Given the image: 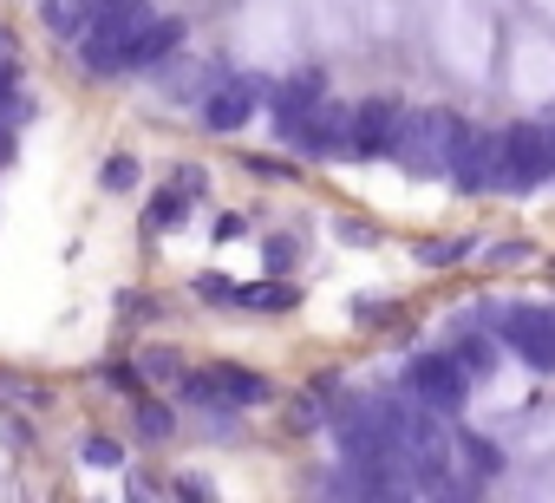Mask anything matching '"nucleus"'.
<instances>
[{
  "mask_svg": "<svg viewBox=\"0 0 555 503\" xmlns=\"http://www.w3.org/2000/svg\"><path fill=\"white\" fill-rule=\"evenodd\" d=\"M0 73L21 79V47H14V34H8V27H0Z\"/></svg>",
  "mask_w": 555,
  "mask_h": 503,
  "instance_id": "23",
  "label": "nucleus"
},
{
  "mask_svg": "<svg viewBox=\"0 0 555 503\" xmlns=\"http://www.w3.org/2000/svg\"><path fill=\"white\" fill-rule=\"evenodd\" d=\"M190 203H196V196H190L183 183H170V190H157V196H151L144 222H151V229H183V222H190Z\"/></svg>",
  "mask_w": 555,
  "mask_h": 503,
  "instance_id": "14",
  "label": "nucleus"
},
{
  "mask_svg": "<svg viewBox=\"0 0 555 503\" xmlns=\"http://www.w3.org/2000/svg\"><path fill=\"white\" fill-rule=\"evenodd\" d=\"M470 366L457 360V353H418L412 366H405V392L412 399H425L431 412H457L464 399H470Z\"/></svg>",
  "mask_w": 555,
  "mask_h": 503,
  "instance_id": "6",
  "label": "nucleus"
},
{
  "mask_svg": "<svg viewBox=\"0 0 555 503\" xmlns=\"http://www.w3.org/2000/svg\"><path fill=\"white\" fill-rule=\"evenodd\" d=\"M490 327H496V340H503L529 373H555V314H542V308H509V314H496Z\"/></svg>",
  "mask_w": 555,
  "mask_h": 503,
  "instance_id": "8",
  "label": "nucleus"
},
{
  "mask_svg": "<svg viewBox=\"0 0 555 503\" xmlns=\"http://www.w3.org/2000/svg\"><path fill=\"white\" fill-rule=\"evenodd\" d=\"M183 386V399L190 405H203V412H242V405H261L274 386L261 379V373H248V366H209V373H183L177 379Z\"/></svg>",
  "mask_w": 555,
  "mask_h": 503,
  "instance_id": "3",
  "label": "nucleus"
},
{
  "mask_svg": "<svg viewBox=\"0 0 555 503\" xmlns=\"http://www.w3.org/2000/svg\"><path fill=\"white\" fill-rule=\"evenodd\" d=\"M464 248H470V242H431V248H425V262H431V269H444L451 256H464Z\"/></svg>",
  "mask_w": 555,
  "mask_h": 503,
  "instance_id": "25",
  "label": "nucleus"
},
{
  "mask_svg": "<svg viewBox=\"0 0 555 503\" xmlns=\"http://www.w3.org/2000/svg\"><path fill=\"white\" fill-rule=\"evenodd\" d=\"M301 295L288 288V282H255V288H235V308H255V314H282V308H295Z\"/></svg>",
  "mask_w": 555,
  "mask_h": 503,
  "instance_id": "16",
  "label": "nucleus"
},
{
  "mask_svg": "<svg viewBox=\"0 0 555 503\" xmlns=\"http://www.w3.org/2000/svg\"><path fill=\"white\" fill-rule=\"evenodd\" d=\"M92 14H99V0H40V21H47L60 40H79Z\"/></svg>",
  "mask_w": 555,
  "mask_h": 503,
  "instance_id": "13",
  "label": "nucleus"
},
{
  "mask_svg": "<svg viewBox=\"0 0 555 503\" xmlns=\"http://www.w3.org/2000/svg\"><path fill=\"white\" fill-rule=\"evenodd\" d=\"M327 99V86H321V73H295V79H282V86H274L268 92V112H274V131H282V138H295L301 131V118L314 112Z\"/></svg>",
  "mask_w": 555,
  "mask_h": 503,
  "instance_id": "11",
  "label": "nucleus"
},
{
  "mask_svg": "<svg viewBox=\"0 0 555 503\" xmlns=\"http://www.w3.org/2000/svg\"><path fill=\"white\" fill-rule=\"evenodd\" d=\"M79 457H86L92 470H118V464H125V444H118V438H105V431H92V438L79 444Z\"/></svg>",
  "mask_w": 555,
  "mask_h": 503,
  "instance_id": "18",
  "label": "nucleus"
},
{
  "mask_svg": "<svg viewBox=\"0 0 555 503\" xmlns=\"http://www.w3.org/2000/svg\"><path fill=\"white\" fill-rule=\"evenodd\" d=\"M170 183H183L190 196H203V190H209V170H203V164H183V170H177Z\"/></svg>",
  "mask_w": 555,
  "mask_h": 503,
  "instance_id": "24",
  "label": "nucleus"
},
{
  "mask_svg": "<svg viewBox=\"0 0 555 503\" xmlns=\"http://www.w3.org/2000/svg\"><path fill=\"white\" fill-rule=\"evenodd\" d=\"M0 118H8V125H27V118H34V105L14 92V79H8V73H0Z\"/></svg>",
  "mask_w": 555,
  "mask_h": 503,
  "instance_id": "21",
  "label": "nucleus"
},
{
  "mask_svg": "<svg viewBox=\"0 0 555 503\" xmlns=\"http://www.w3.org/2000/svg\"><path fill=\"white\" fill-rule=\"evenodd\" d=\"M301 157H347L353 151V105H340V99H321L308 118H301V131L288 138Z\"/></svg>",
  "mask_w": 555,
  "mask_h": 503,
  "instance_id": "9",
  "label": "nucleus"
},
{
  "mask_svg": "<svg viewBox=\"0 0 555 503\" xmlns=\"http://www.w3.org/2000/svg\"><path fill=\"white\" fill-rule=\"evenodd\" d=\"M295 262H301V242H295V235H268V269L288 275Z\"/></svg>",
  "mask_w": 555,
  "mask_h": 503,
  "instance_id": "20",
  "label": "nucleus"
},
{
  "mask_svg": "<svg viewBox=\"0 0 555 503\" xmlns=\"http://www.w3.org/2000/svg\"><path fill=\"white\" fill-rule=\"evenodd\" d=\"M131 418H138V438H144V444H164V438L177 431L170 405H157V399H138V412H131Z\"/></svg>",
  "mask_w": 555,
  "mask_h": 503,
  "instance_id": "17",
  "label": "nucleus"
},
{
  "mask_svg": "<svg viewBox=\"0 0 555 503\" xmlns=\"http://www.w3.org/2000/svg\"><path fill=\"white\" fill-rule=\"evenodd\" d=\"M457 131H464V118H451V112H412L392 157H399L412 177H451V144H457Z\"/></svg>",
  "mask_w": 555,
  "mask_h": 503,
  "instance_id": "2",
  "label": "nucleus"
},
{
  "mask_svg": "<svg viewBox=\"0 0 555 503\" xmlns=\"http://www.w3.org/2000/svg\"><path fill=\"white\" fill-rule=\"evenodd\" d=\"M99 183H105V190H138V157H131V151H118V157L99 170Z\"/></svg>",
  "mask_w": 555,
  "mask_h": 503,
  "instance_id": "19",
  "label": "nucleus"
},
{
  "mask_svg": "<svg viewBox=\"0 0 555 503\" xmlns=\"http://www.w3.org/2000/svg\"><path fill=\"white\" fill-rule=\"evenodd\" d=\"M399 131H405V112L392 99H366V105H353V151L347 157L379 164V157L399 151Z\"/></svg>",
  "mask_w": 555,
  "mask_h": 503,
  "instance_id": "10",
  "label": "nucleus"
},
{
  "mask_svg": "<svg viewBox=\"0 0 555 503\" xmlns=\"http://www.w3.org/2000/svg\"><path fill=\"white\" fill-rule=\"evenodd\" d=\"M177 366H183V360H177V353H164V347H157V353H144V360H138V373H144V379H183V373H177Z\"/></svg>",
  "mask_w": 555,
  "mask_h": 503,
  "instance_id": "22",
  "label": "nucleus"
},
{
  "mask_svg": "<svg viewBox=\"0 0 555 503\" xmlns=\"http://www.w3.org/2000/svg\"><path fill=\"white\" fill-rule=\"evenodd\" d=\"M548 138H555V125H548Z\"/></svg>",
  "mask_w": 555,
  "mask_h": 503,
  "instance_id": "27",
  "label": "nucleus"
},
{
  "mask_svg": "<svg viewBox=\"0 0 555 503\" xmlns=\"http://www.w3.org/2000/svg\"><path fill=\"white\" fill-rule=\"evenodd\" d=\"M555 177L548 125H503V190H542Z\"/></svg>",
  "mask_w": 555,
  "mask_h": 503,
  "instance_id": "4",
  "label": "nucleus"
},
{
  "mask_svg": "<svg viewBox=\"0 0 555 503\" xmlns=\"http://www.w3.org/2000/svg\"><path fill=\"white\" fill-rule=\"evenodd\" d=\"M451 353H457V360H464V366H470V373L483 379V373L496 366V327H490V334H477V327H464V334L451 340Z\"/></svg>",
  "mask_w": 555,
  "mask_h": 503,
  "instance_id": "15",
  "label": "nucleus"
},
{
  "mask_svg": "<svg viewBox=\"0 0 555 503\" xmlns=\"http://www.w3.org/2000/svg\"><path fill=\"white\" fill-rule=\"evenodd\" d=\"M8 164H14V125L0 118V170H8Z\"/></svg>",
  "mask_w": 555,
  "mask_h": 503,
  "instance_id": "26",
  "label": "nucleus"
},
{
  "mask_svg": "<svg viewBox=\"0 0 555 503\" xmlns=\"http://www.w3.org/2000/svg\"><path fill=\"white\" fill-rule=\"evenodd\" d=\"M177 47H183V21L157 14V21H151L138 40H131V53H125V73H151V66H164Z\"/></svg>",
  "mask_w": 555,
  "mask_h": 503,
  "instance_id": "12",
  "label": "nucleus"
},
{
  "mask_svg": "<svg viewBox=\"0 0 555 503\" xmlns=\"http://www.w3.org/2000/svg\"><path fill=\"white\" fill-rule=\"evenodd\" d=\"M451 183H457L464 196H477V190H503V131L464 125L457 144H451Z\"/></svg>",
  "mask_w": 555,
  "mask_h": 503,
  "instance_id": "5",
  "label": "nucleus"
},
{
  "mask_svg": "<svg viewBox=\"0 0 555 503\" xmlns=\"http://www.w3.org/2000/svg\"><path fill=\"white\" fill-rule=\"evenodd\" d=\"M268 92H274V86H268L261 73H222V79L203 92V125H209V131H242V125L268 105Z\"/></svg>",
  "mask_w": 555,
  "mask_h": 503,
  "instance_id": "7",
  "label": "nucleus"
},
{
  "mask_svg": "<svg viewBox=\"0 0 555 503\" xmlns=\"http://www.w3.org/2000/svg\"><path fill=\"white\" fill-rule=\"evenodd\" d=\"M151 21H157L151 0H99V14L79 34V66L86 73H125V53Z\"/></svg>",
  "mask_w": 555,
  "mask_h": 503,
  "instance_id": "1",
  "label": "nucleus"
}]
</instances>
